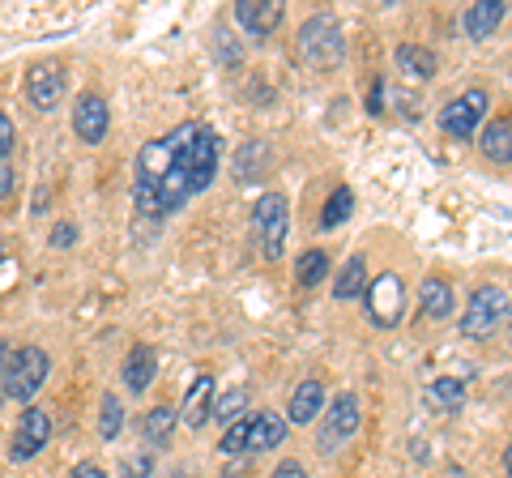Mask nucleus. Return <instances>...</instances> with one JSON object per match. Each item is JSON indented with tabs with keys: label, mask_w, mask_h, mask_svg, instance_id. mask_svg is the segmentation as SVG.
<instances>
[{
	"label": "nucleus",
	"mask_w": 512,
	"mask_h": 478,
	"mask_svg": "<svg viewBox=\"0 0 512 478\" xmlns=\"http://www.w3.org/2000/svg\"><path fill=\"white\" fill-rule=\"evenodd\" d=\"M261 158H265L261 146H244V150H239V163H235V175H239V180H252V163L261 167Z\"/></svg>",
	"instance_id": "c756f323"
},
{
	"label": "nucleus",
	"mask_w": 512,
	"mask_h": 478,
	"mask_svg": "<svg viewBox=\"0 0 512 478\" xmlns=\"http://www.w3.org/2000/svg\"><path fill=\"white\" fill-rule=\"evenodd\" d=\"M363 286H367V261H363V257H350V261L342 265L338 282H333V295H338V299H359Z\"/></svg>",
	"instance_id": "4be33fe9"
},
{
	"label": "nucleus",
	"mask_w": 512,
	"mask_h": 478,
	"mask_svg": "<svg viewBox=\"0 0 512 478\" xmlns=\"http://www.w3.org/2000/svg\"><path fill=\"white\" fill-rule=\"evenodd\" d=\"M402 299H406V291H402V278L393 274H380L376 282H372V291H367V312H372V325L376 329H393V325H402Z\"/></svg>",
	"instance_id": "0eeeda50"
},
{
	"label": "nucleus",
	"mask_w": 512,
	"mask_h": 478,
	"mask_svg": "<svg viewBox=\"0 0 512 478\" xmlns=\"http://www.w3.org/2000/svg\"><path fill=\"white\" fill-rule=\"evenodd\" d=\"M26 94H30V103H35L39 111H52L64 99V73H60V65H52V60H39V65H30Z\"/></svg>",
	"instance_id": "9d476101"
},
{
	"label": "nucleus",
	"mask_w": 512,
	"mask_h": 478,
	"mask_svg": "<svg viewBox=\"0 0 512 478\" xmlns=\"http://www.w3.org/2000/svg\"><path fill=\"white\" fill-rule=\"evenodd\" d=\"M504 13H508L504 0H478V5L466 9L461 26H466V35H470V39H491V35H495V26L504 22Z\"/></svg>",
	"instance_id": "2eb2a0df"
},
{
	"label": "nucleus",
	"mask_w": 512,
	"mask_h": 478,
	"mask_svg": "<svg viewBox=\"0 0 512 478\" xmlns=\"http://www.w3.org/2000/svg\"><path fill=\"white\" fill-rule=\"evenodd\" d=\"M244 444H248V414L222 432V453H244Z\"/></svg>",
	"instance_id": "cd10ccee"
},
{
	"label": "nucleus",
	"mask_w": 512,
	"mask_h": 478,
	"mask_svg": "<svg viewBox=\"0 0 512 478\" xmlns=\"http://www.w3.org/2000/svg\"><path fill=\"white\" fill-rule=\"evenodd\" d=\"M214 175H218V133H214V129H205V124H201L197 141H192V154H188V180H192V197L205 193V188L214 184Z\"/></svg>",
	"instance_id": "1a4fd4ad"
},
{
	"label": "nucleus",
	"mask_w": 512,
	"mask_h": 478,
	"mask_svg": "<svg viewBox=\"0 0 512 478\" xmlns=\"http://www.w3.org/2000/svg\"><path fill=\"white\" fill-rule=\"evenodd\" d=\"M286 227H291V210H286V197L282 193H265L252 210V231L261 239V252L265 261H278L286 252Z\"/></svg>",
	"instance_id": "f03ea898"
},
{
	"label": "nucleus",
	"mask_w": 512,
	"mask_h": 478,
	"mask_svg": "<svg viewBox=\"0 0 512 478\" xmlns=\"http://www.w3.org/2000/svg\"><path fill=\"white\" fill-rule=\"evenodd\" d=\"M478 150H483V158H491V163H512V120L495 116L483 124V133H478Z\"/></svg>",
	"instance_id": "dca6fc26"
},
{
	"label": "nucleus",
	"mask_w": 512,
	"mask_h": 478,
	"mask_svg": "<svg viewBox=\"0 0 512 478\" xmlns=\"http://www.w3.org/2000/svg\"><path fill=\"white\" fill-rule=\"evenodd\" d=\"M124 427V410H120V397L116 393H103V419H99V436L103 440H116Z\"/></svg>",
	"instance_id": "bb28decb"
},
{
	"label": "nucleus",
	"mask_w": 512,
	"mask_h": 478,
	"mask_svg": "<svg viewBox=\"0 0 512 478\" xmlns=\"http://www.w3.org/2000/svg\"><path fill=\"white\" fill-rule=\"evenodd\" d=\"M171 427H175V410L154 406V410L146 414V419H141V436L154 440V444H163V440L171 436Z\"/></svg>",
	"instance_id": "a878e982"
},
{
	"label": "nucleus",
	"mask_w": 512,
	"mask_h": 478,
	"mask_svg": "<svg viewBox=\"0 0 512 478\" xmlns=\"http://www.w3.org/2000/svg\"><path fill=\"white\" fill-rule=\"evenodd\" d=\"M0 261H5V248H0Z\"/></svg>",
	"instance_id": "58836bf2"
},
{
	"label": "nucleus",
	"mask_w": 512,
	"mask_h": 478,
	"mask_svg": "<svg viewBox=\"0 0 512 478\" xmlns=\"http://www.w3.org/2000/svg\"><path fill=\"white\" fill-rule=\"evenodd\" d=\"M120 478H154V457H150V453L128 457V461H124V470H120Z\"/></svg>",
	"instance_id": "c85d7f7f"
},
{
	"label": "nucleus",
	"mask_w": 512,
	"mask_h": 478,
	"mask_svg": "<svg viewBox=\"0 0 512 478\" xmlns=\"http://www.w3.org/2000/svg\"><path fill=\"white\" fill-rule=\"evenodd\" d=\"M427 406L436 414H457L461 406H466V385H461L457 376H440L436 385L427 389Z\"/></svg>",
	"instance_id": "a211bd4d"
},
{
	"label": "nucleus",
	"mask_w": 512,
	"mask_h": 478,
	"mask_svg": "<svg viewBox=\"0 0 512 478\" xmlns=\"http://www.w3.org/2000/svg\"><path fill=\"white\" fill-rule=\"evenodd\" d=\"M508 393H512V389H508Z\"/></svg>",
	"instance_id": "a19ab883"
},
{
	"label": "nucleus",
	"mask_w": 512,
	"mask_h": 478,
	"mask_svg": "<svg viewBox=\"0 0 512 478\" xmlns=\"http://www.w3.org/2000/svg\"><path fill=\"white\" fill-rule=\"evenodd\" d=\"M73 478H107V474L94 466V461H86V466H77V470H73Z\"/></svg>",
	"instance_id": "e433bc0d"
},
{
	"label": "nucleus",
	"mask_w": 512,
	"mask_h": 478,
	"mask_svg": "<svg viewBox=\"0 0 512 478\" xmlns=\"http://www.w3.org/2000/svg\"><path fill=\"white\" fill-rule=\"evenodd\" d=\"M504 461H508V470H512V444H508V453H504Z\"/></svg>",
	"instance_id": "4c0bfd02"
},
{
	"label": "nucleus",
	"mask_w": 512,
	"mask_h": 478,
	"mask_svg": "<svg viewBox=\"0 0 512 478\" xmlns=\"http://www.w3.org/2000/svg\"><path fill=\"white\" fill-rule=\"evenodd\" d=\"M47 368H52V363H47L43 346H22L18 355H13L9 372H5V397H13V402H30V397L43 389Z\"/></svg>",
	"instance_id": "7ed1b4c3"
},
{
	"label": "nucleus",
	"mask_w": 512,
	"mask_h": 478,
	"mask_svg": "<svg viewBox=\"0 0 512 478\" xmlns=\"http://www.w3.org/2000/svg\"><path fill=\"white\" fill-rule=\"evenodd\" d=\"M244 406H248V389L244 385H235V389H227L222 397H214V410H210V419H218V423H239V414H244Z\"/></svg>",
	"instance_id": "393cba45"
},
{
	"label": "nucleus",
	"mask_w": 512,
	"mask_h": 478,
	"mask_svg": "<svg viewBox=\"0 0 512 478\" xmlns=\"http://www.w3.org/2000/svg\"><path fill=\"white\" fill-rule=\"evenodd\" d=\"M286 440V419L278 410H256L248 414V444L244 453H265V449H278Z\"/></svg>",
	"instance_id": "ddd939ff"
},
{
	"label": "nucleus",
	"mask_w": 512,
	"mask_h": 478,
	"mask_svg": "<svg viewBox=\"0 0 512 478\" xmlns=\"http://www.w3.org/2000/svg\"><path fill=\"white\" fill-rule=\"evenodd\" d=\"M504 312H508V295L500 286H478L466 312H461V333H466V338H491V333L500 329Z\"/></svg>",
	"instance_id": "39448f33"
},
{
	"label": "nucleus",
	"mask_w": 512,
	"mask_h": 478,
	"mask_svg": "<svg viewBox=\"0 0 512 478\" xmlns=\"http://www.w3.org/2000/svg\"><path fill=\"white\" fill-rule=\"evenodd\" d=\"M269 478H308V470H303L299 461H282V466H278L274 474H269Z\"/></svg>",
	"instance_id": "f704fd0d"
},
{
	"label": "nucleus",
	"mask_w": 512,
	"mask_h": 478,
	"mask_svg": "<svg viewBox=\"0 0 512 478\" xmlns=\"http://www.w3.org/2000/svg\"><path fill=\"white\" fill-rule=\"evenodd\" d=\"M47 440H52V414L39 410V406H30L22 419H18V432H13L9 457H13V461H30Z\"/></svg>",
	"instance_id": "6e6552de"
},
{
	"label": "nucleus",
	"mask_w": 512,
	"mask_h": 478,
	"mask_svg": "<svg viewBox=\"0 0 512 478\" xmlns=\"http://www.w3.org/2000/svg\"><path fill=\"white\" fill-rule=\"evenodd\" d=\"M367 111H372V116H380V111H384V77H376V82H372V94H367Z\"/></svg>",
	"instance_id": "473e14b6"
},
{
	"label": "nucleus",
	"mask_w": 512,
	"mask_h": 478,
	"mask_svg": "<svg viewBox=\"0 0 512 478\" xmlns=\"http://www.w3.org/2000/svg\"><path fill=\"white\" fill-rule=\"evenodd\" d=\"M397 65H402V73L423 82V77L436 73V52H427V47H419V43H402L397 47Z\"/></svg>",
	"instance_id": "412c9836"
},
{
	"label": "nucleus",
	"mask_w": 512,
	"mask_h": 478,
	"mask_svg": "<svg viewBox=\"0 0 512 478\" xmlns=\"http://www.w3.org/2000/svg\"><path fill=\"white\" fill-rule=\"evenodd\" d=\"M107 124H111L107 103L99 99V94H82L77 107H73V133L82 137L86 146H99V141L107 137Z\"/></svg>",
	"instance_id": "f8f14e48"
},
{
	"label": "nucleus",
	"mask_w": 512,
	"mask_h": 478,
	"mask_svg": "<svg viewBox=\"0 0 512 478\" xmlns=\"http://www.w3.org/2000/svg\"><path fill=\"white\" fill-rule=\"evenodd\" d=\"M13 355H18V346H13V342H5V338H0V376H5V372H9V363H13Z\"/></svg>",
	"instance_id": "c9c22d12"
},
{
	"label": "nucleus",
	"mask_w": 512,
	"mask_h": 478,
	"mask_svg": "<svg viewBox=\"0 0 512 478\" xmlns=\"http://www.w3.org/2000/svg\"><path fill=\"white\" fill-rule=\"evenodd\" d=\"M419 299H423V312L431 316V321H444V316L453 312V286H448L444 278H423Z\"/></svg>",
	"instance_id": "aec40b11"
},
{
	"label": "nucleus",
	"mask_w": 512,
	"mask_h": 478,
	"mask_svg": "<svg viewBox=\"0 0 512 478\" xmlns=\"http://www.w3.org/2000/svg\"><path fill=\"white\" fill-rule=\"evenodd\" d=\"M52 244L56 248H73L77 244V227H73V222H56V227H52Z\"/></svg>",
	"instance_id": "2f4dec72"
},
{
	"label": "nucleus",
	"mask_w": 512,
	"mask_h": 478,
	"mask_svg": "<svg viewBox=\"0 0 512 478\" xmlns=\"http://www.w3.org/2000/svg\"><path fill=\"white\" fill-rule=\"evenodd\" d=\"M13 180H18V175H13V163L9 158H0V197L13 193Z\"/></svg>",
	"instance_id": "72a5a7b5"
},
{
	"label": "nucleus",
	"mask_w": 512,
	"mask_h": 478,
	"mask_svg": "<svg viewBox=\"0 0 512 478\" xmlns=\"http://www.w3.org/2000/svg\"><path fill=\"white\" fill-rule=\"evenodd\" d=\"M342 26L329 18V13H312L308 22L299 26V56L308 60L312 69H338L342 65Z\"/></svg>",
	"instance_id": "f257e3e1"
},
{
	"label": "nucleus",
	"mask_w": 512,
	"mask_h": 478,
	"mask_svg": "<svg viewBox=\"0 0 512 478\" xmlns=\"http://www.w3.org/2000/svg\"><path fill=\"white\" fill-rule=\"evenodd\" d=\"M282 0H239L235 5V18L239 26L248 30L252 39H265V35H274V30L282 26Z\"/></svg>",
	"instance_id": "9b49d317"
},
{
	"label": "nucleus",
	"mask_w": 512,
	"mask_h": 478,
	"mask_svg": "<svg viewBox=\"0 0 512 478\" xmlns=\"http://www.w3.org/2000/svg\"><path fill=\"white\" fill-rule=\"evenodd\" d=\"M154 372H158L154 346H133V350H128V359H124V385H128V393H146Z\"/></svg>",
	"instance_id": "f3484780"
},
{
	"label": "nucleus",
	"mask_w": 512,
	"mask_h": 478,
	"mask_svg": "<svg viewBox=\"0 0 512 478\" xmlns=\"http://www.w3.org/2000/svg\"><path fill=\"white\" fill-rule=\"evenodd\" d=\"M320 406H325V385H320V380H303L291 393V423H312Z\"/></svg>",
	"instance_id": "6ab92c4d"
},
{
	"label": "nucleus",
	"mask_w": 512,
	"mask_h": 478,
	"mask_svg": "<svg viewBox=\"0 0 512 478\" xmlns=\"http://www.w3.org/2000/svg\"><path fill=\"white\" fill-rule=\"evenodd\" d=\"M210 410H214V376H197L192 380V389L184 393V406H180V419L188 432H197V427L210 423Z\"/></svg>",
	"instance_id": "4468645a"
},
{
	"label": "nucleus",
	"mask_w": 512,
	"mask_h": 478,
	"mask_svg": "<svg viewBox=\"0 0 512 478\" xmlns=\"http://www.w3.org/2000/svg\"><path fill=\"white\" fill-rule=\"evenodd\" d=\"M329 274V257H325V248H312V252H303V257L295 261V278L299 286H320Z\"/></svg>",
	"instance_id": "b1692460"
},
{
	"label": "nucleus",
	"mask_w": 512,
	"mask_h": 478,
	"mask_svg": "<svg viewBox=\"0 0 512 478\" xmlns=\"http://www.w3.org/2000/svg\"><path fill=\"white\" fill-rule=\"evenodd\" d=\"M508 478H512V474H508Z\"/></svg>",
	"instance_id": "79ce46f5"
},
{
	"label": "nucleus",
	"mask_w": 512,
	"mask_h": 478,
	"mask_svg": "<svg viewBox=\"0 0 512 478\" xmlns=\"http://www.w3.org/2000/svg\"><path fill=\"white\" fill-rule=\"evenodd\" d=\"M13 146H18V129H13V120L0 111V158H9Z\"/></svg>",
	"instance_id": "7c9ffc66"
},
{
	"label": "nucleus",
	"mask_w": 512,
	"mask_h": 478,
	"mask_svg": "<svg viewBox=\"0 0 512 478\" xmlns=\"http://www.w3.org/2000/svg\"><path fill=\"white\" fill-rule=\"evenodd\" d=\"M350 210H355V193H350V188H333V197L325 201V210H320V231L342 227L350 218Z\"/></svg>",
	"instance_id": "5701e85b"
},
{
	"label": "nucleus",
	"mask_w": 512,
	"mask_h": 478,
	"mask_svg": "<svg viewBox=\"0 0 512 478\" xmlns=\"http://www.w3.org/2000/svg\"><path fill=\"white\" fill-rule=\"evenodd\" d=\"M487 90H466L461 99H453L444 111H440V129L448 133V137H474V129H478V120L487 116Z\"/></svg>",
	"instance_id": "423d86ee"
},
{
	"label": "nucleus",
	"mask_w": 512,
	"mask_h": 478,
	"mask_svg": "<svg viewBox=\"0 0 512 478\" xmlns=\"http://www.w3.org/2000/svg\"><path fill=\"white\" fill-rule=\"evenodd\" d=\"M359 419H363L359 397L355 393H338L329 402V410H325V423H320V432H316V449L320 453H338L342 444L359 432Z\"/></svg>",
	"instance_id": "20e7f679"
},
{
	"label": "nucleus",
	"mask_w": 512,
	"mask_h": 478,
	"mask_svg": "<svg viewBox=\"0 0 512 478\" xmlns=\"http://www.w3.org/2000/svg\"><path fill=\"white\" fill-rule=\"evenodd\" d=\"M0 397H5V393H0Z\"/></svg>",
	"instance_id": "ea45409f"
}]
</instances>
